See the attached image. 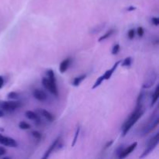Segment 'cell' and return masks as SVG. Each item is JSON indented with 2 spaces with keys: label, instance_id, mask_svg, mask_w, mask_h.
Instances as JSON below:
<instances>
[{
  "label": "cell",
  "instance_id": "cell-16",
  "mask_svg": "<svg viewBox=\"0 0 159 159\" xmlns=\"http://www.w3.org/2000/svg\"><path fill=\"white\" fill-rule=\"evenodd\" d=\"M158 92H159V85H157L156 88H155V92H154L153 95H152V102H151V107H153L156 102L158 101Z\"/></svg>",
  "mask_w": 159,
  "mask_h": 159
},
{
  "label": "cell",
  "instance_id": "cell-10",
  "mask_svg": "<svg viewBox=\"0 0 159 159\" xmlns=\"http://www.w3.org/2000/svg\"><path fill=\"white\" fill-rule=\"evenodd\" d=\"M61 138V137L58 136L57 138H56L55 140H54V141H53L52 144H51V145H50V147L48 148V149L46 151V152H45L44 155H43V156L42 157V158H43V159L49 158L50 155H51V153H53V152H54V151H55L56 147H57V143H58V141H60Z\"/></svg>",
  "mask_w": 159,
  "mask_h": 159
},
{
  "label": "cell",
  "instance_id": "cell-25",
  "mask_svg": "<svg viewBox=\"0 0 159 159\" xmlns=\"http://www.w3.org/2000/svg\"><path fill=\"white\" fill-rule=\"evenodd\" d=\"M31 134H32V136L37 140H40V138H42V134L40 132L37 131V130H34V131H32Z\"/></svg>",
  "mask_w": 159,
  "mask_h": 159
},
{
  "label": "cell",
  "instance_id": "cell-19",
  "mask_svg": "<svg viewBox=\"0 0 159 159\" xmlns=\"http://www.w3.org/2000/svg\"><path fill=\"white\" fill-rule=\"evenodd\" d=\"M121 66L122 67H130L132 64V57H127L124 61H121Z\"/></svg>",
  "mask_w": 159,
  "mask_h": 159
},
{
  "label": "cell",
  "instance_id": "cell-14",
  "mask_svg": "<svg viewBox=\"0 0 159 159\" xmlns=\"http://www.w3.org/2000/svg\"><path fill=\"white\" fill-rule=\"evenodd\" d=\"M25 116H26V118H28L29 120H31L37 121L38 120H40V117H39L38 115L36 113H34V112L30 111V110L26 111V113H25Z\"/></svg>",
  "mask_w": 159,
  "mask_h": 159
},
{
  "label": "cell",
  "instance_id": "cell-32",
  "mask_svg": "<svg viewBox=\"0 0 159 159\" xmlns=\"http://www.w3.org/2000/svg\"><path fill=\"white\" fill-rule=\"evenodd\" d=\"M3 85H4V78L3 76L0 75V89L2 88Z\"/></svg>",
  "mask_w": 159,
  "mask_h": 159
},
{
  "label": "cell",
  "instance_id": "cell-13",
  "mask_svg": "<svg viewBox=\"0 0 159 159\" xmlns=\"http://www.w3.org/2000/svg\"><path fill=\"white\" fill-rule=\"evenodd\" d=\"M40 114H42V116L45 118L46 120H48L50 122H53L54 120V115L51 113H50L48 110H44V109H41V110H39Z\"/></svg>",
  "mask_w": 159,
  "mask_h": 159
},
{
  "label": "cell",
  "instance_id": "cell-18",
  "mask_svg": "<svg viewBox=\"0 0 159 159\" xmlns=\"http://www.w3.org/2000/svg\"><path fill=\"white\" fill-rule=\"evenodd\" d=\"M20 97V94L16 92H10L7 94V98L9 99H12V100H17Z\"/></svg>",
  "mask_w": 159,
  "mask_h": 159
},
{
  "label": "cell",
  "instance_id": "cell-20",
  "mask_svg": "<svg viewBox=\"0 0 159 159\" xmlns=\"http://www.w3.org/2000/svg\"><path fill=\"white\" fill-rule=\"evenodd\" d=\"M80 130H81L80 126H78L77 129H76L75 133L74 139H73L72 143H71V147H74V146L76 144V142H77V141H78V138H79V134H80Z\"/></svg>",
  "mask_w": 159,
  "mask_h": 159
},
{
  "label": "cell",
  "instance_id": "cell-26",
  "mask_svg": "<svg viewBox=\"0 0 159 159\" xmlns=\"http://www.w3.org/2000/svg\"><path fill=\"white\" fill-rule=\"evenodd\" d=\"M127 37L130 40H133L135 37V30L134 29H130L127 33Z\"/></svg>",
  "mask_w": 159,
  "mask_h": 159
},
{
  "label": "cell",
  "instance_id": "cell-8",
  "mask_svg": "<svg viewBox=\"0 0 159 159\" xmlns=\"http://www.w3.org/2000/svg\"><path fill=\"white\" fill-rule=\"evenodd\" d=\"M33 96L40 102H44L48 99V96H47L46 93L43 90L39 89H36L33 91Z\"/></svg>",
  "mask_w": 159,
  "mask_h": 159
},
{
  "label": "cell",
  "instance_id": "cell-27",
  "mask_svg": "<svg viewBox=\"0 0 159 159\" xmlns=\"http://www.w3.org/2000/svg\"><path fill=\"white\" fill-rule=\"evenodd\" d=\"M137 33H138V37H142L143 36H144V29H143V27L139 26V27L138 28V30H137Z\"/></svg>",
  "mask_w": 159,
  "mask_h": 159
},
{
  "label": "cell",
  "instance_id": "cell-11",
  "mask_svg": "<svg viewBox=\"0 0 159 159\" xmlns=\"http://www.w3.org/2000/svg\"><path fill=\"white\" fill-rule=\"evenodd\" d=\"M71 61H72V59L71 57H67L65 60L62 61L60 64V66H59V71L61 73H65L67 70L69 68L70 65H71Z\"/></svg>",
  "mask_w": 159,
  "mask_h": 159
},
{
  "label": "cell",
  "instance_id": "cell-3",
  "mask_svg": "<svg viewBox=\"0 0 159 159\" xmlns=\"http://www.w3.org/2000/svg\"><path fill=\"white\" fill-rule=\"evenodd\" d=\"M159 113L158 108L155 109V110L154 111V113H152V115L151 116V117L149 118L148 121V124H146L144 127H142V129L140 131V135L141 137L147 136L148 134L151 133V132L153 131L158 125L159 123Z\"/></svg>",
  "mask_w": 159,
  "mask_h": 159
},
{
  "label": "cell",
  "instance_id": "cell-2",
  "mask_svg": "<svg viewBox=\"0 0 159 159\" xmlns=\"http://www.w3.org/2000/svg\"><path fill=\"white\" fill-rule=\"evenodd\" d=\"M46 75L48 78L44 77L42 79V85L47 90L52 93L54 96L57 97L59 95L58 89L57 86V81H56L55 74L52 69H49L47 71Z\"/></svg>",
  "mask_w": 159,
  "mask_h": 159
},
{
  "label": "cell",
  "instance_id": "cell-22",
  "mask_svg": "<svg viewBox=\"0 0 159 159\" xmlns=\"http://www.w3.org/2000/svg\"><path fill=\"white\" fill-rule=\"evenodd\" d=\"M104 80H105V79H104L103 75L99 76V77L97 79H96V82H95L94 85H93L92 89H96V88H97V87H99V85H100L101 84H102V82H103Z\"/></svg>",
  "mask_w": 159,
  "mask_h": 159
},
{
  "label": "cell",
  "instance_id": "cell-31",
  "mask_svg": "<svg viewBox=\"0 0 159 159\" xmlns=\"http://www.w3.org/2000/svg\"><path fill=\"white\" fill-rule=\"evenodd\" d=\"M6 154V148H4L3 147H0V157L3 156Z\"/></svg>",
  "mask_w": 159,
  "mask_h": 159
},
{
  "label": "cell",
  "instance_id": "cell-21",
  "mask_svg": "<svg viewBox=\"0 0 159 159\" xmlns=\"http://www.w3.org/2000/svg\"><path fill=\"white\" fill-rule=\"evenodd\" d=\"M19 127H20L21 130H30V129L31 128V126L30 124H27V123L25 122V121H21V122H20V124H19Z\"/></svg>",
  "mask_w": 159,
  "mask_h": 159
},
{
  "label": "cell",
  "instance_id": "cell-9",
  "mask_svg": "<svg viewBox=\"0 0 159 159\" xmlns=\"http://www.w3.org/2000/svg\"><path fill=\"white\" fill-rule=\"evenodd\" d=\"M137 146H138V142H134L132 144H130L129 147H127V148L124 149V150L122 151V152H121L120 155V156L118 157V158L120 159L127 158L129 155H130V154L136 149Z\"/></svg>",
  "mask_w": 159,
  "mask_h": 159
},
{
  "label": "cell",
  "instance_id": "cell-6",
  "mask_svg": "<svg viewBox=\"0 0 159 159\" xmlns=\"http://www.w3.org/2000/svg\"><path fill=\"white\" fill-rule=\"evenodd\" d=\"M159 142V133L155 134V136L152 138V139L149 141L147 147H146L145 150L143 152V153L141 154V155L140 156V158H144L145 157H147L154 149L156 148V146L158 144Z\"/></svg>",
  "mask_w": 159,
  "mask_h": 159
},
{
  "label": "cell",
  "instance_id": "cell-29",
  "mask_svg": "<svg viewBox=\"0 0 159 159\" xmlns=\"http://www.w3.org/2000/svg\"><path fill=\"white\" fill-rule=\"evenodd\" d=\"M152 22L155 26H158L159 25V19L158 17H153V18L152 19Z\"/></svg>",
  "mask_w": 159,
  "mask_h": 159
},
{
  "label": "cell",
  "instance_id": "cell-1",
  "mask_svg": "<svg viewBox=\"0 0 159 159\" xmlns=\"http://www.w3.org/2000/svg\"><path fill=\"white\" fill-rule=\"evenodd\" d=\"M144 113V108H143L142 105L136 106L135 110H134L133 113L129 116V117L126 120L125 122L123 124L122 127H121L123 137H125L126 135L128 134V132L130 131V130L132 128V127H133V126L138 122V120L143 116Z\"/></svg>",
  "mask_w": 159,
  "mask_h": 159
},
{
  "label": "cell",
  "instance_id": "cell-34",
  "mask_svg": "<svg viewBox=\"0 0 159 159\" xmlns=\"http://www.w3.org/2000/svg\"><path fill=\"white\" fill-rule=\"evenodd\" d=\"M5 114H6V112H5L4 110H2L1 108H0V118L3 117V116H5Z\"/></svg>",
  "mask_w": 159,
  "mask_h": 159
},
{
  "label": "cell",
  "instance_id": "cell-24",
  "mask_svg": "<svg viewBox=\"0 0 159 159\" xmlns=\"http://www.w3.org/2000/svg\"><path fill=\"white\" fill-rule=\"evenodd\" d=\"M120 49V46L119 43H116V44H115L114 46L113 47V49H112V54H113V55H116V54H117L118 53H119Z\"/></svg>",
  "mask_w": 159,
  "mask_h": 159
},
{
  "label": "cell",
  "instance_id": "cell-7",
  "mask_svg": "<svg viewBox=\"0 0 159 159\" xmlns=\"http://www.w3.org/2000/svg\"><path fill=\"white\" fill-rule=\"evenodd\" d=\"M0 144L10 148H16L18 145L16 141L14 140L13 138L3 136L1 134H0Z\"/></svg>",
  "mask_w": 159,
  "mask_h": 159
},
{
  "label": "cell",
  "instance_id": "cell-17",
  "mask_svg": "<svg viewBox=\"0 0 159 159\" xmlns=\"http://www.w3.org/2000/svg\"><path fill=\"white\" fill-rule=\"evenodd\" d=\"M114 32H115V30L114 29H110V30L107 31V32L106 33V34H104V35L101 36V37L99 38V40H98V41H99V42H102V41H103V40H107V38H109V37H111V36L113 35V33H114Z\"/></svg>",
  "mask_w": 159,
  "mask_h": 159
},
{
  "label": "cell",
  "instance_id": "cell-4",
  "mask_svg": "<svg viewBox=\"0 0 159 159\" xmlns=\"http://www.w3.org/2000/svg\"><path fill=\"white\" fill-rule=\"evenodd\" d=\"M157 79H158V73H157V71L155 69H151L146 74L144 82L142 84V89H148L152 88L155 85V82L157 81Z\"/></svg>",
  "mask_w": 159,
  "mask_h": 159
},
{
  "label": "cell",
  "instance_id": "cell-33",
  "mask_svg": "<svg viewBox=\"0 0 159 159\" xmlns=\"http://www.w3.org/2000/svg\"><path fill=\"white\" fill-rule=\"evenodd\" d=\"M137 8L135 7V6H129L127 9V10L128 11V12H131V11H134Z\"/></svg>",
  "mask_w": 159,
  "mask_h": 159
},
{
  "label": "cell",
  "instance_id": "cell-15",
  "mask_svg": "<svg viewBox=\"0 0 159 159\" xmlns=\"http://www.w3.org/2000/svg\"><path fill=\"white\" fill-rule=\"evenodd\" d=\"M85 78H86V75H82L75 77L72 82V85L75 87H78Z\"/></svg>",
  "mask_w": 159,
  "mask_h": 159
},
{
  "label": "cell",
  "instance_id": "cell-12",
  "mask_svg": "<svg viewBox=\"0 0 159 159\" xmlns=\"http://www.w3.org/2000/svg\"><path fill=\"white\" fill-rule=\"evenodd\" d=\"M121 61H122V60L117 61H116V63H115L114 65H113V66L112 67L111 69L107 70V71H106L105 74L103 75V77H104V79H105V80H109V79H110V78H111V76L113 75V72H114V71H116V68H117V67L119 66L120 64Z\"/></svg>",
  "mask_w": 159,
  "mask_h": 159
},
{
  "label": "cell",
  "instance_id": "cell-30",
  "mask_svg": "<svg viewBox=\"0 0 159 159\" xmlns=\"http://www.w3.org/2000/svg\"><path fill=\"white\" fill-rule=\"evenodd\" d=\"M113 144V140H111V141H108V142H107V144H106L105 148H104V150H106V149H107V148H110V147H111V145Z\"/></svg>",
  "mask_w": 159,
  "mask_h": 159
},
{
  "label": "cell",
  "instance_id": "cell-28",
  "mask_svg": "<svg viewBox=\"0 0 159 159\" xmlns=\"http://www.w3.org/2000/svg\"><path fill=\"white\" fill-rule=\"evenodd\" d=\"M124 147H123V146H120V147H118L117 148H116V152H115V153H116V156L119 157L120 155V153H121V152H122V151L124 150Z\"/></svg>",
  "mask_w": 159,
  "mask_h": 159
},
{
  "label": "cell",
  "instance_id": "cell-23",
  "mask_svg": "<svg viewBox=\"0 0 159 159\" xmlns=\"http://www.w3.org/2000/svg\"><path fill=\"white\" fill-rule=\"evenodd\" d=\"M144 91H141V93H139V96H138V99H137V106L138 105H142V102H143V99L144 98Z\"/></svg>",
  "mask_w": 159,
  "mask_h": 159
},
{
  "label": "cell",
  "instance_id": "cell-5",
  "mask_svg": "<svg viewBox=\"0 0 159 159\" xmlns=\"http://www.w3.org/2000/svg\"><path fill=\"white\" fill-rule=\"evenodd\" d=\"M21 107L22 102L20 101L9 100L0 102V108L4 110L6 113H12Z\"/></svg>",
  "mask_w": 159,
  "mask_h": 159
}]
</instances>
